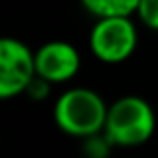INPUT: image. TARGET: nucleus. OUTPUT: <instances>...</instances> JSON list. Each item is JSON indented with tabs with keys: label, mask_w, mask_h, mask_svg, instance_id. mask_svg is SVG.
Instances as JSON below:
<instances>
[{
	"label": "nucleus",
	"mask_w": 158,
	"mask_h": 158,
	"mask_svg": "<svg viewBox=\"0 0 158 158\" xmlns=\"http://www.w3.org/2000/svg\"><path fill=\"white\" fill-rule=\"evenodd\" d=\"M108 104L90 88H70L54 102V122L62 132L74 138H86L104 130Z\"/></svg>",
	"instance_id": "obj_1"
},
{
	"label": "nucleus",
	"mask_w": 158,
	"mask_h": 158,
	"mask_svg": "<svg viewBox=\"0 0 158 158\" xmlns=\"http://www.w3.org/2000/svg\"><path fill=\"white\" fill-rule=\"evenodd\" d=\"M156 130V114L152 106L136 94L114 100L108 106L104 132L118 148H136L146 144Z\"/></svg>",
	"instance_id": "obj_2"
},
{
	"label": "nucleus",
	"mask_w": 158,
	"mask_h": 158,
	"mask_svg": "<svg viewBox=\"0 0 158 158\" xmlns=\"http://www.w3.org/2000/svg\"><path fill=\"white\" fill-rule=\"evenodd\" d=\"M90 52L104 64H120L128 60L138 46V30L130 16L96 18L88 36Z\"/></svg>",
	"instance_id": "obj_3"
},
{
	"label": "nucleus",
	"mask_w": 158,
	"mask_h": 158,
	"mask_svg": "<svg viewBox=\"0 0 158 158\" xmlns=\"http://www.w3.org/2000/svg\"><path fill=\"white\" fill-rule=\"evenodd\" d=\"M36 76V56L16 38L0 40V98L10 100L26 92Z\"/></svg>",
	"instance_id": "obj_4"
},
{
	"label": "nucleus",
	"mask_w": 158,
	"mask_h": 158,
	"mask_svg": "<svg viewBox=\"0 0 158 158\" xmlns=\"http://www.w3.org/2000/svg\"><path fill=\"white\" fill-rule=\"evenodd\" d=\"M36 74L52 84L68 82L80 72L82 58L74 44L64 40H50L34 52Z\"/></svg>",
	"instance_id": "obj_5"
},
{
	"label": "nucleus",
	"mask_w": 158,
	"mask_h": 158,
	"mask_svg": "<svg viewBox=\"0 0 158 158\" xmlns=\"http://www.w3.org/2000/svg\"><path fill=\"white\" fill-rule=\"evenodd\" d=\"M80 2L94 18H104V16L136 14L140 0H80Z\"/></svg>",
	"instance_id": "obj_6"
},
{
	"label": "nucleus",
	"mask_w": 158,
	"mask_h": 158,
	"mask_svg": "<svg viewBox=\"0 0 158 158\" xmlns=\"http://www.w3.org/2000/svg\"><path fill=\"white\" fill-rule=\"evenodd\" d=\"M112 148H114V144L104 130L82 138V152L88 158H106Z\"/></svg>",
	"instance_id": "obj_7"
},
{
	"label": "nucleus",
	"mask_w": 158,
	"mask_h": 158,
	"mask_svg": "<svg viewBox=\"0 0 158 158\" xmlns=\"http://www.w3.org/2000/svg\"><path fill=\"white\" fill-rule=\"evenodd\" d=\"M136 14L146 28L158 32V0H140Z\"/></svg>",
	"instance_id": "obj_8"
},
{
	"label": "nucleus",
	"mask_w": 158,
	"mask_h": 158,
	"mask_svg": "<svg viewBox=\"0 0 158 158\" xmlns=\"http://www.w3.org/2000/svg\"><path fill=\"white\" fill-rule=\"evenodd\" d=\"M50 86H52V82H48L46 78H42V76L36 74L34 80L28 84V88H26L24 94H28V98H32V100L40 102V100H44V98H48V94H50Z\"/></svg>",
	"instance_id": "obj_9"
}]
</instances>
